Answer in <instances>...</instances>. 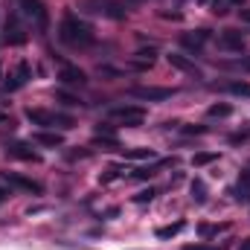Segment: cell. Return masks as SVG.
<instances>
[{
    "label": "cell",
    "mask_w": 250,
    "mask_h": 250,
    "mask_svg": "<svg viewBox=\"0 0 250 250\" xmlns=\"http://www.w3.org/2000/svg\"><path fill=\"white\" fill-rule=\"evenodd\" d=\"M59 38H62V44L73 47V50H87V47H93L96 32H93V26L84 23L79 15L67 12L62 18V23H59Z\"/></svg>",
    "instance_id": "1"
},
{
    "label": "cell",
    "mask_w": 250,
    "mask_h": 250,
    "mask_svg": "<svg viewBox=\"0 0 250 250\" xmlns=\"http://www.w3.org/2000/svg\"><path fill=\"white\" fill-rule=\"evenodd\" d=\"M26 120L32 125H44V128H73V117L67 114H56V111H44V108H26L23 111Z\"/></svg>",
    "instance_id": "2"
},
{
    "label": "cell",
    "mask_w": 250,
    "mask_h": 250,
    "mask_svg": "<svg viewBox=\"0 0 250 250\" xmlns=\"http://www.w3.org/2000/svg\"><path fill=\"white\" fill-rule=\"evenodd\" d=\"M18 3H21L23 15L32 18V23L38 26V32H47L50 29V12H47L44 0H18Z\"/></svg>",
    "instance_id": "3"
},
{
    "label": "cell",
    "mask_w": 250,
    "mask_h": 250,
    "mask_svg": "<svg viewBox=\"0 0 250 250\" xmlns=\"http://www.w3.org/2000/svg\"><path fill=\"white\" fill-rule=\"evenodd\" d=\"M0 41H3L6 47H21V44H26V29L21 26V21H18L15 12H9V18H6V23H3Z\"/></svg>",
    "instance_id": "4"
},
{
    "label": "cell",
    "mask_w": 250,
    "mask_h": 250,
    "mask_svg": "<svg viewBox=\"0 0 250 250\" xmlns=\"http://www.w3.org/2000/svg\"><path fill=\"white\" fill-rule=\"evenodd\" d=\"M108 117L111 120H120L125 125H140L146 120V111L140 108V105H114L111 111H108Z\"/></svg>",
    "instance_id": "5"
},
{
    "label": "cell",
    "mask_w": 250,
    "mask_h": 250,
    "mask_svg": "<svg viewBox=\"0 0 250 250\" xmlns=\"http://www.w3.org/2000/svg\"><path fill=\"white\" fill-rule=\"evenodd\" d=\"M134 99H146V102H163V99H172L175 90L172 87H154V84H146V87H131L128 90Z\"/></svg>",
    "instance_id": "6"
},
{
    "label": "cell",
    "mask_w": 250,
    "mask_h": 250,
    "mask_svg": "<svg viewBox=\"0 0 250 250\" xmlns=\"http://www.w3.org/2000/svg\"><path fill=\"white\" fill-rule=\"evenodd\" d=\"M84 6H87L90 12L105 15V18H114V21H123V18H125V9L117 3V0H87Z\"/></svg>",
    "instance_id": "7"
},
{
    "label": "cell",
    "mask_w": 250,
    "mask_h": 250,
    "mask_svg": "<svg viewBox=\"0 0 250 250\" xmlns=\"http://www.w3.org/2000/svg\"><path fill=\"white\" fill-rule=\"evenodd\" d=\"M0 178H3L9 187L23 189V192H35V195L44 192V187H41L38 181H32V178H26V175H21V172H0Z\"/></svg>",
    "instance_id": "8"
},
{
    "label": "cell",
    "mask_w": 250,
    "mask_h": 250,
    "mask_svg": "<svg viewBox=\"0 0 250 250\" xmlns=\"http://www.w3.org/2000/svg\"><path fill=\"white\" fill-rule=\"evenodd\" d=\"M215 44H218V50H227V53H242V47H245V35H242L239 29H224V32L215 38Z\"/></svg>",
    "instance_id": "9"
},
{
    "label": "cell",
    "mask_w": 250,
    "mask_h": 250,
    "mask_svg": "<svg viewBox=\"0 0 250 250\" xmlns=\"http://www.w3.org/2000/svg\"><path fill=\"white\" fill-rule=\"evenodd\" d=\"M6 154H9V157H15V160L41 163V154H38V151H32V146H26V143H9V146H6Z\"/></svg>",
    "instance_id": "10"
},
{
    "label": "cell",
    "mask_w": 250,
    "mask_h": 250,
    "mask_svg": "<svg viewBox=\"0 0 250 250\" xmlns=\"http://www.w3.org/2000/svg\"><path fill=\"white\" fill-rule=\"evenodd\" d=\"M209 41V29H195V32H184L181 35V47L189 53H201V47Z\"/></svg>",
    "instance_id": "11"
},
{
    "label": "cell",
    "mask_w": 250,
    "mask_h": 250,
    "mask_svg": "<svg viewBox=\"0 0 250 250\" xmlns=\"http://www.w3.org/2000/svg\"><path fill=\"white\" fill-rule=\"evenodd\" d=\"M29 79H32V67H29L26 62H21L18 64V70H15V76H12V82L3 84V90H9V93H12V90H21Z\"/></svg>",
    "instance_id": "12"
},
{
    "label": "cell",
    "mask_w": 250,
    "mask_h": 250,
    "mask_svg": "<svg viewBox=\"0 0 250 250\" xmlns=\"http://www.w3.org/2000/svg\"><path fill=\"white\" fill-rule=\"evenodd\" d=\"M59 79H62L64 84H84V82H87L84 70H79V67H73V64H64L62 70H59Z\"/></svg>",
    "instance_id": "13"
},
{
    "label": "cell",
    "mask_w": 250,
    "mask_h": 250,
    "mask_svg": "<svg viewBox=\"0 0 250 250\" xmlns=\"http://www.w3.org/2000/svg\"><path fill=\"white\" fill-rule=\"evenodd\" d=\"M166 62L172 64L175 70H181V73H195V76H201V73H198V67L192 64V59L184 56V53H169V56H166Z\"/></svg>",
    "instance_id": "14"
},
{
    "label": "cell",
    "mask_w": 250,
    "mask_h": 250,
    "mask_svg": "<svg viewBox=\"0 0 250 250\" xmlns=\"http://www.w3.org/2000/svg\"><path fill=\"white\" fill-rule=\"evenodd\" d=\"M38 146H47V148H59L64 146V137L59 131H35V137H32Z\"/></svg>",
    "instance_id": "15"
},
{
    "label": "cell",
    "mask_w": 250,
    "mask_h": 250,
    "mask_svg": "<svg viewBox=\"0 0 250 250\" xmlns=\"http://www.w3.org/2000/svg\"><path fill=\"white\" fill-rule=\"evenodd\" d=\"M215 160H218V151H198V154L192 157V166L201 169V166H209V163H215Z\"/></svg>",
    "instance_id": "16"
},
{
    "label": "cell",
    "mask_w": 250,
    "mask_h": 250,
    "mask_svg": "<svg viewBox=\"0 0 250 250\" xmlns=\"http://www.w3.org/2000/svg\"><path fill=\"white\" fill-rule=\"evenodd\" d=\"M123 154L128 160H151L154 157V148H123Z\"/></svg>",
    "instance_id": "17"
},
{
    "label": "cell",
    "mask_w": 250,
    "mask_h": 250,
    "mask_svg": "<svg viewBox=\"0 0 250 250\" xmlns=\"http://www.w3.org/2000/svg\"><path fill=\"white\" fill-rule=\"evenodd\" d=\"M93 146H102V148H120V140L111 137V134H93Z\"/></svg>",
    "instance_id": "18"
},
{
    "label": "cell",
    "mask_w": 250,
    "mask_h": 250,
    "mask_svg": "<svg viewBox=\"0 0 250 250\" xmlns=\"http://www.w3.org/2000/svg\"><path fill=\"white\" fill-rule=\"evenodd\" d=\"M184 230V221H175V224H169V227H157V239H172V236H178Z\"/></svg>",
    "instance_id": "19"
},
{
    "label": "cell",
    "mask_w": 250,
    "mask_h": 250,
    "mask_svg": "<svg viewBox=\"0 0 250 250\" xmlns=\"http://www.w3.org/2000/svg\"><path fill=\"white\" fill-rule=\"evenodd\" d=\"M189 192H192V201H195V204H207V187H204L201 181H192Z\"/></svg>",
    "instance_id": "20"
},
{
    "label": "cell",
    "mask_w": 250,
    "mask_h": 250,
    "mask_svg": "<svg viewBox=\"0 0 250 250\" xmlns=\"http://www.w3.org/2000/svg\"><path fill=\"white\" fill-rule=\"evenodd\" d=\"M207 114H209V117H230V114H233V105H227V102H215V105H209Z\"/></svg>",
    "instance_id": "21"
},
{
    "label": "cell",
    "mask_w": 250,
    "mask_h": 250,
    "mask_svg": "<svg viewBox=\"0 0 250 250\" xmlns=\"http://www.w3.org/2000/svg\"><path fill=\"white\" fill-rule=\"evenodd\" d=\"M227 90H230L233 96H250V82H230Z\"/></svg>",
    "instance_id": "22"
},
{
    "label": "cell",
    "mask_w": 250,
    "mask_h": 250,
    "mask_svg": "<svg viewBox=\"0 0 250 250\" xmlns=\"http://www.w3.org/2000/svg\"><path fill=\"white\" fill-rule=\"evenodd\" d=\"M56 99H59V102H64V105H70V108L82 105V99H79V96H70V93H64V90H56Z\"/></svg>",
    "instance_id": "23"
},
{
    "label": "cell",
    "mask_w": 250,
    "mask_h": 250,
    "mask_svg": "<svg viewBox=\"0 0 250 250\" xmlns=\"http://www.w3.org/2000/svg\"><path fill=\"white\" fill-rule=\"evenodd\" d=\"M154 195H157L154 189H143V192L134 195V204H148V201H154Z\"/></svg>",
    "instance_id": "24"
},
{
    "label": "cell",
    "mask_w": 250,
    "mask_h": 250,
    "mask_svg": "<svg viewBox=\"0 0 250 250\" xmlns=\"http://www.w3.org/2000/svg\"><path fill=\"white\" fill-rule=\"evenodd\" d=\"M181 131H184V134H189V137H192V134L198 137V134H207L209 128H207V125H181Z\"/></svg>",
    "instance_id": "25"
},
{
    "label": "cell",
    "mask_w": 250,
    "mask_h": 250,
    "mask_svg": "<svg viewBox=\"0 0 250 250\" xmlns=\"http://www.w3.org/2000/svg\"><path fill=\"white\" fill-rule=\"evenodd\" d=\"M120 175H123V169H120V166H111V169L102 175V184H111V181H117Z\"/></svg>",
    "instance_id": "26"
},
{
    "label": "cell",
    "mask_w": 250,
    "mask_h": 250,
    "mask_svg": "<svg viewBox=\"0 0 250 250\" xmlns=\"http://www.w3.org/2000/svg\"><path fill=\"white\" fill-rule=\"evenodd\" d=\"M233 198H236V201H250V189L239 184V187L233 189Z\"/></svg>",
    "instance_id": "27"
},
{
    "label": "cell",
    "mask_w": 250,
    "mask_h": 250,
    "mask_svg": "<svg viewBox=\"0 0 250 250\" xmlns=\"http://www.w3.org/2000/svg\"><path fill=\"white\" fill-rule=\"evenodd\" d=\"M154 175V169H137L134 175H131V181H148Z\"/></svg>",
    "instance_id": "28"
},
{
    "label": "cell",
    "mask_w": 250,
    "mask_h": 250,
    "mask_svg": "<svg viewBox=\"0 0 250 250\" xmlns=\"http://www.w3.org/2000/svg\"><path fill=\"white\" fill-rule=\"evenodd\" d=\"M218 230H224V224H221V227H212V224H201V227H198L201 236H215Z\"/></svg>",
    "instance_id": "29"
},
{
    "label": "cell",
    "mask_w": 250,
    "mask_h": 250,
    "mask_svg": "<svg viewBox=\"0 0 250 250\" xmlns=\"http://www.w3.org/2000/svg\"><path fill=\"white\" fill-rule=\"evenodd\" d=\"M227 3L230 0H212V15H227Z\"/></svg>",
    "instance_id": "30"
},
{
    "label": "cell",
    "mask_w": 250,
    "mask_h": 250,
    "mask_svg": "<svg viewBox=\"0 0 250 250\" xmlns=\"http://www.w3.org/2000/svg\"><path fill=\"white\" fill-rule=\"evenodd\" d=\"M96 134H111V137H114V125L111 123H99L96 125Z\"/></svg>",
    "instance_id": "31"
},
{
    "label": "cell",
    "mask_w": 250,
    "mask_h": 250,
    "mask_svg": "<svg viewBox=\"0 0 250 250\" xmlns=\"http://www.w3.org/2000/svg\"><path fill=\"white\" fill-rule=\"evenodd\" d=\"M227 67H242V70H250V59H236V62H230Z\"/></svg>",
    "instance_id": "32"
},
{
    "label": "cell",
    "mask_w": 250,
    "mask_h": 250,
    "mask_svg": "<svg viewBox=\"0 0 250 250\" xmlns=\"http://www.w3.org/2000/svg\"><path fill=\"white\" fill-rule=\"evenodd\" d=\"M184 250H221V248H212V245H187Z\"/></svg>",
    "instance_id": "33"
},
{
    "label": "cell",
    "mask_w": 250,
    "mask_h": 250,
    "mask_svg": "<svg viewBox=\"0 0 250 250\" xmlns=\"http://www.w3.org/2000/svg\"><path fill=\"white\" fill-rule=\"evenodd\" d=\"M239 184L250 189V169H248V172H242V175H239Z\"/></svg>",
    "instance_id": "34"
},
{
    "label": "cell",
    "mask_w": 250,
    "mask_h": 250,
    "mask_svg": "<svg viewBox=\"0 0 250 250\" xmlns=\"http://www.w3.org/2000/svg\"><path fill=\"white\" fill-rule=\"evenodd\" d=\"M239 18H242L245 23H250V6H248V9H239Z\"/></svg>",
    "instance_id": "35"
},
{
    "label": "cell",
    "mask_w": 250,
    "mask_h": 250,
    "mask_svg": "<svg viewBox=\"0 0 250 250\" xmlns=\"http://www.w3.org/2000/svg\"><path fill=\"white\" fill-rule=\"evenodd\" d=\"M6 198H9V192H6V189L0 187V204H3V201H6Z\"/></svg>",
    "instance_id": "36"
},
{
    "label": "cell",
    "mask_w": 250,
    "mask_h": 250,
    "mask_svg": "<svg viewBox=\"0 0 250 250\" xmlns=\"http://www.w3.org/2000/svg\"><path fill=\"white\" fill-rule=\"evenodd\" d=\"M239 250H250V239H245V242L239 245Z\"/></svg>",
    "instance_id": "37"
},
{
    "label": "cell",
    "mask_w": 250,
    "mask_h": 250,
    "mask_svg": "<svg viewBox=\"0 0 250 250\" xmlns=\"http://www.w3.org/2000/svg\"><path fill=\"white\" fill-rule=\"evenodd\" d=\"M0 123H9V114H3V111H0Z\"/></svg>",
    "instance_id": "38"
},
{
    "label": "cell",
    "mask_w": 250,
    "mask_h": 250,
    "mask_svg": "<svg viewBox=\"0 0 250 250\" xmlns=\"http://www.w3.org/2000/svg\"><path fill=\"white\" fill-rule=\"evenodd\" d=\"M230 3H233V6H242V3H245V0H230Z\"/></svg>",
    "instance_id": "39"
},
{
    "label": "cell",
    "mask_w": 250,
    "mask_h": 250,
    "mask_svg": "<svg viewBox=\"0 0 250 250\" xmlns=\"http://www.w3.org/2000/svg\"><path fill=\"white\" fill-rule=\"evenodd\" d=\"M0 76H3V70H0Z\"/></svg>",
    "instance_id": "40"
}]
</instances>
